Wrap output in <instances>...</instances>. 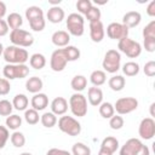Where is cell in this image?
<instances>
[{"label":"cell","instance_id":"1","mask_svg":"<svg viewBox=\"0 0 155 155\" xmlns=\"http://www.w3.org/2000/svg\"><path fill=\"white\" fill-rule=\"evenodd\" d=\"M4 59L7 62V64H24L29 59L28 51L25 48L11 45L4 48Z\"/></svg>","mask_w":155,"mask_h":155},{"label":"cell","instance_id":"2","mask_svg":"<svg viewBox=\"0 0 155 155\" xmlns=\"http://www.w3.org/2000/svg\"><path fill=\"white\" fill-rule=\"evenodd\" d=\"M58 128L67 133L68 136H71V137H75V136H79L80 132H81V125L80 122L74 119L73 116H68V115H63L59 117L58 120Z\"/></svg>","mask_w":155,"mask_h":155},{"label":"cell","instance_id":"3","mask_svg":"<svg viewBox=\"0 0 155 155\" xmlns=\"http://www.w3.org/2000/svg\"><path fill=\"white\" fill-rule=\"evenodd\" d=\"M117 48L125 53L127 57L130 58H137L140 53H142V46L138 41H134L132 39H130L128 36L125 39L119 40L117 42Z\"/></svg>","mask_w":155,"mask_h":155},{"label":"cell","instance_id":"4","mask_svg":"<svg viewBox=\"0 0 155 155\" xmlns=\"http://www.w3.org/2000/svg\"><path fill=\"white\" fill-rule=\"evenodd\" d=\"M120 63H121L120 52L116 50H108L103 58L102 67L107 73L114 74L120 69Z\"/></svg>","mask_w":155,"mask_h":155},{"label":"cell","instance_id":"5","mask_svg":"<svg viewBox=\"0 0 155 155\" xmlns=\"http://www.w3.org/2000/svg\"><path fill=\"white\" fill-rule=\"evenodd\" d=\"M69 107L75 116H85L87 114V99L84 94L75 92L69 98Z\"/></svg>","mask_w":155,"mask_h":155},{"label":"cell","instance_id":"6","mask_svg":"<svg viewBox=\"0 0 155 155\" xmlns=\"http://www.w3.org/2000/svg\"><path fill=\"white\" fill-rule=\"evenodd\" d=\"M10 40L15 46H18V47H29L34 44V36L24 29L11 30Z\"/></svg>","mask_w":155,"mask_h":155},{"label":"cell","instance_id":"7","mask_svg":"<svg viewBox=\"0 0 155 155\" xmlns=\"http://www.w3.org/2000/svg\"><path fill=\"white\" fill-rule=\"evenodd\" d=\"M85 19L80 13H70L67 18V29L68 34L74 36H81L84 34Z\"/></svg>","mask_w":155,"mask_h":155},{"label":"cell","instance_id":"8","mask_svg":"<svg viewBox=\"0 0 155 155\" xmlns=\"http://www.w3.org/2000/svg\"><path fill=\"white\" fill-rule=\"evenodd\" d=\"M2 74L6 80L23 79L29 74V67L25 64H6L2 69Z\"/></svg>","mask_w":155,"mask_h":155},{"label":"cell","instance_id":"9","mask_svg":"<svg viewBox=\"0 0 155 155\" xmlns=\"http://www.w3.org/2000/svg\"><path fill=\"white\" fill-rule=\"evenodd\" d=\"M138 108V101L133 97H122L119 98L114 104V110L119 115H126L134 111Z\"/></svg>","mask_w":155,"mask_h":155},{"label":"cell","instance_id":"10","mask_svg":"<svg viewBox=\"0 0 155 155\" xmlns=\"http://www.w3.org/2000/svg\"><path fill=\"white\" fill-rule=\"evenodd\" d=\"M107 35L109 39L113 40H121L128 36V28L122 23L113 22L107 27Z\"/></svg>","mask_w":155,"mask_h":155},{"label":"cell","instance_id":"11","mask_svg":"<svg viewBox=\"0 0 155 155\" xmlns=\"http://www.w3.org/2000/svg\"><path fill=\"white\" fill-rule=\"evenodd\" d=\"M68 59L64 54L63 48H57L56 51L52 52L51 59H50V67L53 71H62L67 67Z\"/></svg>","mask_w":155,"mask_h":155},{"label":"cell","instance_id":"12","mask_svg":"<svg viewBox=\"0 0 155 155\" xmlns=\"http://www.w3.org/2000/svg\"><path fill=\"white\" fill-rule=\"evenodd\" d=\"M138 133L143 139H151L155 136V121L153 117H145L140 121Z\"/></svg>","mask_w":155,"mask_h":155},{"label":"cell","instance_id":"13","mask_svg":"<svg viewBox=\"0 0 155 155\" xmlns=\"http://www.w3.org/2000/svg\"><path fill=\"white\" fill-rule=\"evenodd\" d=\"M143 143L138 138H130L120 149V155H136Z\"/></svg>","mask_w":155,"mask_h":155},{"label":"cell","instance_id":"14","mask_svg":"<svg viewBox=\"0 0 155 155\" xmlns=\"http://www.w3.org/2000/svg\"><path fill=\"white\" fill-rule=\"evenodd\" d=\"M104 35H105V30L101 21L90 23V36L93 42H101L104 39Z\"/></svg>","mask_w":155,"mask_h":155},{"label":"cell","instance_id":"15","mask_svg":"<svg viewBox=\"0 0 155 155\" xmlns=\"http://www.w3.org/2000/svg\"><path fill=\"white\" fill-rule=\"evenodd\" d=\"M68 110V101L63 97H56L51 102V113L57 115H64Z\"/></svg>","mask_w":155,"mask_h":155},{"label":"cell","instance_id":"16","mask_svg":"<svg viewBox=\"0 0 155 155\" xmlns=\"http://www.w3.org/2000/svg\"><path fill=\"white\" fill-rule=\"evenodd\" d=\"M142 21V16L138 11H128L122 17V24L126 25L128 29L137 27Z\"/></svg>","mask_w":155,"mask_h":155},{"label":"cell","instance_id":"17","mask_svg":"<svg viewBox=\"0 0 155 155\" xmlns=\"http://www.w3.org/2000/svg\"><path fill=\"white\" fill-rule=\"evenodd\" d=\"M51 40H52V44L56 45L57 47H65L69 45L70 35L65 30H57L52 34Z\"/></svg>","mask_w":155,"mask_h":155},{"label":"cell","instance_id":"18","mask_svg":"<svg viewBox=\"0 0 155 155\" xmlns=\"http://www.w3.org/2000/svg\"><path fill=\"white\" fill-rule=\"evenodd\" d=\"M64 16H65L64 10L62 7H59V6H51L48 8V11H47V15H46L48 22L54 23V24L56 23H61L64 19Z\"/></svg>","mask_w":155,"mask_h":155},{"label":"cell","instance_id":"19","mask_svg":"<svg viewBox=\"0 0 155 155\" xmlns=\"http://www.w3.org/2000/svg\"><path fill=\"white\" fill-rule=\"evenodd\" d=\"M30 104L33 107V109H35L36 111H40V110H44L47 105H48V97L45 94V93H35L33 97H31V101H30Z\"/></svg>","mask_w":155,"mask_h":155},{"label":"cell","instance_id":"20","mask_svg":"<svg viewBox=\"0 0 155 155\" xmlns=\"http://www.w3.org/2000/svg\"><path fill=\"white\" fill-rule=\"evenodd\" d=\"M87 98L91 105L93 107H98L102 102H103V92L99 87H90L87 91Z\"/></svg>","mask_w":155,"mask_h":155},{"label":"cell","instance_id":"21","mask_svg":"<svg viewBox=\"0 0 155 155\" xmlns=\"http://www.w3.org/2000/svg\"><path fill=\"white\" fill-rule=\"evenodd\" d=\"M42 86H44V82H42V80L40 79V78H38V76H31V78H29L28 80H27V82H25V88H27V91L28 92H30V93H39L40 91H41V88H42Z\"/></svg>","mask_w":155,"mask_h":155},{"label":"cell","instance_id":"22","mask_svg":"<svg viewBox=\"0 0 155 155\" xmlns=\"http://www.w3.org/2000/svg\"><path fill=\"white\" fill-rule=\"evenodd\" d=\"M70 86H71V88L75 92L80 93L81 91H84L86 88V86H87V79L84 75H75L71 79V81H70Z\"/></svg>","mask_w":155,"mask_h":155},{"label":"cell","instance_id":"23","mask_svg":"<svg viewBox=\"0 0 155 155\" xmlns=\"http://www.w3.org/2000/svg\"><path fill=\"white\" fill-rule=\"evenodd\" d=\"M101 148L104 149V150H107V151H109V153H111V154H114L117 150V148H119V140L115 137H111V136L105 137L102 140Z\"/></svg>","mask_w":155,"mask_h":155},{"label":"cell","instance_id":"24","mask_svg":"<svg viewBox=\"0 0 155 155\" xmlns=\"http://www.w3.org/2000/svg\"><path fill=\"white\" fill-rule=\"evenodd\" d=\"M29 104V99L25 94L23 93H19V94H16L13 97V101H12V105L16 110H27V107Z\"/></svg>","mask_w":155,"mask_h":155},{"label":"cell","instance_id":"25","mask_svg":"<svg viewBox=\"0 0 155 155\" xmlns=\"http://www.w3.org/2000/svg\"><path fill=\"white\" fill-rule=\"evenodd\" d=\"M125 84H126V80H125V78L121 76V75H114V76H111V78L109 79V81H108L109 87H110L113 91H115V92L121 91V90L125 87Z\"/></svg>","mask_w":155,"mask_h":155},{"label":"cell","instance_id":"26","mask_svg":"<svg viewBox=\"0 0 155 155\" xmlns=\"http://www.w3.org/2000/svg\"><path fill=\"white\" fill-rule=\"evenodd\" d=\"M29 64H30L31 68L40 70V69H42L46 65V58L41 53H34L29 58Z\"/></svg>","mask_w":155,"mask_h":155},{"label":"cell","instance_id":"27","mask_svg":"<svg viewBox=\"0 0 155 155\" xmlns=\"http://www.w3.org/2000/svg\"><path fill=\"white\" fill-rule=\"evenodd\" d=\"M8 28H11L12 30L15 29H19V27L23 24V19H22V16L17 12H12L7 16V21H6Z\"/></svg>","mask_w":155,"mask_h":155},{"label":"cell","instance_id":"28","mask_svg":"<svg viewBox=\"0 0 155 155\" xmlns=\"http://www.w3.org/2000/svg\"><path fill=\"white\" fill-rule=\"evenodd\" d=\"M107 80V75L103 70H93L90 75V81L92 82L93 86L98 87V86H102Z\"/></svg>","mask_w":155,"mask_h":155},{"label":"cell","instance_id":"29","mask_svg":"<svg viewBox=\"0 0 155 155\" xmlns=\"http://www.w3.org/2000/svg\"><path fill=\"white\" fill-rule=\"evenodd\" d=\"M98 107H99V114L104 119H110L115 113L114 105L111 103H109V102H102Z\"/></svg>","mask_w":155,"mask_h":155},{"label":"cell","instance_id":"30","mask_svg":"<svg viewBox=\"0 0 155 155\" xmlns=\"http://www.w3.org/2000/svg\"><path fill=\"white\" fill-rule=\"evenodd\" d=\"M25 17H27L28 22H30V21H33V19L44 17V11H42V8L39 7V6H29V7L25 10Z\"/></svg>","mask_w":155,"mask_h":155},{"label":"cell","instance_id":"31","mask_svg":"<svg viewBox=\"0 0 155 155\" xmlns=\"http://www.w3.org/2000/svg\"><path fill=\"white\" fill-rule=\"evenodd\" d=\"M63 51H64V54H65L68 62H74L80 58V50L75 46L68 45V46L63 47Z\"/></svg>","mask_w":155,"mask_h":155},{"label":"cell","instance_id":"32","mask_svg":"<svg viewBox=\"0 0 155 155\" xmlns=\"http://www.w3.org/2000/svg\"><path fill=\"white\" fill-rule=\"evenodd\" d=\"M40 121H41L42 126H45V127H47V128H51V127H53V126L57 124V116H56L53 113H51V111L44 113V114L40 116Z\"/></svg>","mask_w":155,"mask_h":155},{"label":"cell","instance_id":"33","mask_svg":"<svg viewBox=\"0 0 155 155\" xmlns=\"http://www.w3.org/2000/svg\"><path fill=\"white\" fill-rule=\"evenodd\" d=\"M122 71L126 76H134L139 73V64L136 62H126L122 67Z\"/></svg>","mask_w":155,"mask_h":155},{"label":"cell","instance_id":"34","mask_svg":"<svg viewBox=\"0 0 155 155\" xmlns=\"http://www.w3.org/2000/svg\"><path fill=\"white\" fill-rule=\"evenodd\" d=\"M85 16H86V18H87V21L90 22V23H94V22H98V21H101V16H102V13H101V10L97 7V6H91L90 7V10L85 13Z\"/></svg>","mask_w":155,"mask_h":155},{"label":"cell","instance_id":"35","mask_svg":"<svg viewBox=\"0 0 155 155\" xmlns=\"http://www.w3.org/2000/svg\"><path fill=\"white\" fill-rule=\"evenodd\" d=\"M21 125H22V117L19 115L13 114V115H8L6 117V127L10 130L16 131Z\"/></svg>","mask_w":155,"mask_h":155},{"label":"cell","instance_id":"36","mask_svg":"<svg viewBox=\"0 0 155 155\" xmlns=\"http://www.w3.org/2000/svg\"><path fill=\"white\" fill-rule=\"evenodd\" d=\"M71 155H91V149L84 143H75L71 148Z\"/></svg>","mask_w":155,"mask_h":155},{"label":"cell","instance_id":"37","mask_svg":"<svg viewBox=\"0 0 155 155\" xmlns=\"http://www.w3.org/2000/svg\"><path fill=\"white\" fill-rule=\"evenodd\" d=\"M24 119L29 125H36L40 120V116H39V113L35 109L30 108V109H27L24 111Z\"/></svg>","mask_w":155,"mask_h":155},{"label":"cell","instance_id":"38","mask_svg":"<svg viewBox=\"0 0 155 155\" xmlns=\"http://www.w3.org/2000/svg\"><path fill=\"white\" fill-rule=\"evenodd\" d=\"M10 139H11L12 145L16 147V148H22L25 144V137H24V134L22 132H18V131H15L11 134Z\"/></svg>","mask_w":155,"mask_h":155},{"label":"cell","instance_id":"39","mask_svg":"<svg viewBox=\"0 0 155 155\" xmlns=\"http://www.w3.org/2000/svg\"><path fill=\"white\" fill-rule=\"evenodd\" d=\"M12 110H13V105L10 101H7V99H1L0 101V115L1 116L11 115Z\"/></svg>","mask_w":155,"mask_h":155},{"label":"cell","instance_id":"40","mask_svg":"<svg viewBox=\"0 0 155 155\" xmlns=\"http://www.w3.org/2000/svg\"><path fill=\"white\" fill-rule=\"evenodd\" d=\"M124 119L121 115H113L110 119H109V126L111 130H120L124 127Z\"/></svg>","mask_w":155,"mask_h":155},{"label":"cell","instance_id":"41","mask_svg":"<svg viewBox=\"0 0 155 155\" xmlns=\"http://www.w3.org/2000/svg\"><path fill=\"white\" fill-rule=\"evenodd\" d=\"M29 25H30V28L34 31H41V30H44V28L46 25V22H45V18L44 17H40V18H36V19L30 21L29 22Z\"/></svg>","mask_w":155,"mask_h":155},{"label":"cell","instance_id":"42","mask_svg":"<svg viewBox=\"0 0 155 155\" xmlns=\"http://www.w3.org/2000/svg\"><path fill=\"white\" fill-rule=\"evenodd\" d=\"M143 38H155V21L153 19L143 28Z\"/></svg>","mask_w":155,"mask_h":155},{"label":"cell","instance_id":"43","mask_svg":"<svg viewBox=\"0 0 155 155\" xmlns=\"http://www.w3.org/2000/svg\"><path fill=\"white\" fill-rule=\"evenodd\" d=\"M91 6H92L91 0H79V1L76 2V8H78V11H79L80 13H84V15L90 10Z\"/></svg>","mask_w":155,"mask_h":155},{"label":"cell","instance_id":"44","mask_svg":"<svg viewBox=\"0 0 155 155\" xmlns=\"http://www.w3.org/2000/svg\"><path fill=\"white\" fill-rule=\"evenodd\" d=\"M10 138V133H8V128L5 126L0 125V149H2L7 142V139Z\"/></svg>","mask_w":155,"mask_h":155},{"label":"cell","instance_id":"45","mask_svg":"<svg viewBox=\"0 0 155 155\" xmlns=\"http://www.w3.org/2000/svg\"><path fill=\"white\" fill-rule=\"evenodd\" d=\"M143 70H144V74H145L147 76L153 78V76L155 75V62H154V61L147 62L145 65H144V68H143Z\"/></svg>","mask_w":155,"mask_h":155},{"label":"cell","instance_id":"46","mask_svg":"<svg viewBox=\"0 0 155 155\" xmlns=\"http://www.w3.org/2000/svg\"><path fill=\"white\" fill-rule=\"evenodd\" d=\"M10 91H11L10 81L6 80V79H4V78H0V96H5Z\"/></svg>","mask_w":155,"mask_h":155},{"label":"cell","instance_id":"47","mask_svg":"<svg viewBox=\"0 0 155 155\" xmlns=\"http://www.w3.org/2000/svg\"><path fill=\"white\" fill-rule=\"evenodd\" d=\"M144 48L148 52H154L155 51V38L144 39Z\"/></svg>","mask_w":155,"mask_h":155},{"label":"cell","instance_id":"48","mask_svg":"<svg viewBox=\"0 0 155 155\" xmlns=\"http://www.w3.org/2000/svg\"><path fill=\"white\" fill-rule=\"evenodd\" d=\"M46 155H71L69 151H67V150H63V149H57V148H52V149H50L47 153H46Z\"/></svg>","mask_w":155,"mask_h":155},{"label":"cell","instance_id":"49","mask_svg":"<svg viewBox=\"0 0 155 155\" xmlns=\"http://www.w3.org/2000/svg\"><path fill=\"white\" fill-rule=\"evenodd\" d=\"M8 33V25L5 19H0V36H5Z\"/></svg>","mask_w":155,"mask_h":155},{"label":"cell","instance_id":"50","mask_svg":"<svg viewBox=\"0 0 155 155\" xmlns=\"http://www.w3.org/2000/svg\"><path fill=\"white\" fill-rule=\"evenodd\" d=\"M147 13L150 16V17H154L155 16V0L150 1L148 7H147Z\"/></svg>","mask_w":155,"mask_h":155},{"label":"cell","instance_id":"51","mask_svg":"<svg viewBox=\"0 0 155 155\" xmlns=\"http://www.w3.org/2000/svg\"><path fill=\"white\" fill-rule=\"evenodd\" d=\"M136 155H150V150H149V148L147 147V145H142L140 148H139V150L136 153Z\"/></svg>","mask_w":155,"mask_h":155},{"label":"cell","instance_id":"52","mask_svg":"<svg viewBox=\"0 0 155 155\" xmlns=\"http://www.w3.org/2000/svg\"><path fill=\"white\" fill-rule=\"evenodd\" d=\"M5 15H6V5L4 1H0V19H2Z\"/></svg>","mask_w":155,"mask_h":155},{"label":"cell","instance_id":"53","mask_svg":"<svg viewBox=\"0 0 155 155\" xmlns=\"http://www.w3.org/2000/svg\"><path fill=\"white\" fill-rule=\"evenodd\" d=\"M98 155H113L111 153H109V151H107V150H104V149H99V151H98Z\"/></svg>","mask_w":155,"mask_h":155},{"label":"cell","instance_id":"54","mask_svg":"<svg viewBox=\"0 0 155 155\" xmlns=\"http://www.w3.org/2000/svg\"><path fill=\"white\" fill-rule=\"evenodd\" d=\"M154 107H155V103H151V105H150V115L151 116H154Z\"/></svg>","mask_w":155,"mask_h":155},{"label":"cell","instance_id":"55","mask_svg":"<svg viewBox=\"0 0 155 155\" xmlns=\"http://www.w3.org/2000/svg\"><path fill=\"white\" fill-rule=\"evenodd\" d=\"M4 53V46H2V44L0 42V56Z\"/></svg>","mask_w":155,"mask_h":155},{"label":"cell","instance_id":"56","mask_svg":"<svg viewBox=\"0 0 155 155\" xmlns=\"http://www.w3.org/2000/svg\"><path fill=\"white\" fill-rule=\"evenodd\" d=\"M19 155H33V154H30V153H27V151H25V153H22V154H19Z\"/></svg>","mask_w":155,"mask_h":155}]
</instances>
